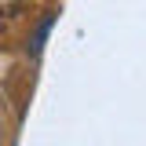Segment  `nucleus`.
I'll return each mask as SVG.
<instances>
[{"instance_id":"1","label":"nucleus","mask_w":146,"mask_h":146,"mask_svg":"<svg viewBox=\"0 0 146 146\" xmlns=\"http://www.w3.org/2000/svg\"><path fill=\"white\" fill-rule=\"evenodd\" d=\"M51 22H55L51 15H44V22L36 26V33H33V44H29V51H33V55H40V48H44V36H48V29H51Z\"/></svg>"}]
</instances>
